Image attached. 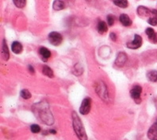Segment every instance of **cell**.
<instances>
[{"label": "cell", "instance_id": "cell-8", "mask_svg": "<svg viewBox=\"0 0 157 140\" xmlns=\"http://www.w3.org/2000/svg\"><path fill=\"white\" fill-rule=\"evenodd\" d=\"M141 92H142V88L141 86H139V85L134 86L131 89V91H130V96H131V97L133 99L134 101H136H136H139V103L141 101Z\"/></svg>", "mask_w": 157, "mask_h": 140}, {"label": "cell", "instance_id": "cell-1", "mask_svg": "<svg viewBox=\"0 0 157 140\" xmlns=\"http://www.w3.org/2000/svg\"><path fill=\"white\" fill-rule=\"evenodd\" d=\"M33 111L40 122H42L43 124L47 125H52L54 123L53 115L49 110V105L46 103L42 102V103L35 104L33 107Z\"/></svg>", "mask_w": 157, "mask_h": 140}, {"label": "cell", "instance_id": "cell-11", "mask_svg": "<svg viewBox=\"0 0 157 140\" xmlns=\"http://www.w3.org/2000/svg\"><path fill=\"white\" fill-rule=\"evenodd\" d=\"M148 138L150 140H157V123L152 125L148 131Z\"/></svg>", "mask_w": 157, "mask_h": 140}, {"label": "cell", "instance_id": "cell-22", "mask_svg": "<svg viewBox=\"0 0 157 140\" xmlns=\"http://www.w3.org/2000/svg\"><path fill=\"white\" fill-rule=\"evenodd\" d=\"M13 2L18 8H24L26 5V0H13Z\"/></svg>", "mask_w": 157, "mask_h": 140}, {"label": "cell", "instance_id": "cell-5", "mask_svg": "<svg viewBox=\"0 0 157 140\" xmlns=\"http://www.w3.org/2000/svg\"><path fill=\"white\" fill-rule=\"evenodd\" d=\"M90 107H91V100L90 98H85L83 101L81 106L79 107V113L81 115H87L90 111Z\"/></svg>", "mask_w": 157, "mask_h": 140}, {"label": "cell", "instance_id": "cell-15", "mask_svg": "<svg viewBox=\"0 0 157 140\" xmlns=\"http://www.w3.org/2000/svg\"><path fill=\"white\" fill-rule=\"evenodd\" d=\"M23 49V47H22V45L19 42H14L11 45V50L14 52V54H19L20 53H21Z\"/></svg>", "mask_w": 157, "mask_h": 140}, {"label": "cell", "instance_id": "cell-12", "mask_svg": "<svg viewBox=\"0 0 157 140\" xmlns=\"http://www.w3.org/2000/svg\"><path fill=\"white\" fill-rule=\"evenodd\" d=\"M39 54H41V59L43 61H47L49 59V57H51V52L49 51V49H48L45 47L40 48Z\"/></svg>", "mask_w": 157, "mask_h": 140}, {"label": "cell", "instance_id": "cell-14", "mask_svg": "<svg viewBox=\"0 0 157 140\" xmlns=\"http://www.w3.org/2000/svg\"><path fill=\"white\" fill-rule=\"evenodd\" d=\"M119 20H120L121 23L124 26H130L132 24V21L130 18L128 16L127 14H121L119 17Z\"/></svg>", "mask_w": 157, "mask_h": 140}, {"label": "cell", "instance_id": "cell-7", "mask_svg": "<svg viewBox=\"0 0 157 140\" xmlns=\"http://www.w3.org/2000/svg\"><path fill=\"white\" fill-rule=\"evenodd\" d=\"M137 14L141 19H145V18H150L152 16V10H149L147 7L144 6H140L137 7Z\"/></svg>", "mask_w": 157, "mask_h": 140}, {"label": "cell", "instance_id": "cell-26", "mask_svg": "<svg viewBox=\"0 0 157 140\" xmlns=\"http://www.w3.org/2000/svg\"><path fill=\"white\" fill-rule=\"evenodd\" d=\"M110 39L112 41H113V42H116V40H117V35L114 33H111L110 34Z\"/></svg>", "mask_w": 157, "mask_h": 140}, {"label": "cell", "instance_id": "cell-2", "mask_svg": "<svg viewBox=\"0 0 157 140\" xmlns=\"http://www.w3.org/2000/svg\"><path fill=\"white\" fill-rule=\"evenodd\" d=\"M72 126H73V128H74L77 137L79 139V140H87V136L86 134V131L83 125V123H82L80 118L78 117L76 112H72Z\"/></svg>", "mask_w": 157, "mask_h": 140}, {"label": "cell", "instance_id": "cell-13", "mask_svg": "<svg viewBox=\"0 0 157 140\" xmlns=\"http://www.w3.org/2000/svg\"><path fill=\"white\" fill-rule=\"evenodd\" d=\"M2 56L3 60L5 61H8L10 58V52L8 46L7 45V42L6 40L2 41Z\"/></svg>", "mask_w": 157, "mask_h": 140}, {"label": "cell", "instance_id": "cell-25", "mask_svg": "<svg viewBox=\"0 0 157 140\" xmlns=\"http://www.w3.org/2000/svg\"><path fill=\"white\" fill-rule=\"evenodd\" d=\"M114 21H115V18L113 15L112 14H109L107 16V22H108V25L110 26H112L114 23Z\"/></svg>", "mask_w": 157, "mask_h": 140}, {"label": "cell", "instance_id": "cell-16", "mask_svg": "<svg viewBox=\"0 0 157 140\" xmlns=\"http://www.w3.org/2000/svg\"><path fill=\"white\" fill-rule=\"evenodd\" d=\"M53 8L56 11L62 10L65 8V3L62 0H55L53 3Z\"/></svg>", "mask_w": 157, "mask_h": 140}, {"label": "cell", "instance_id": "cell-23", "mask_svg": "<svg viewBox=\"0 0 157 140\" xmlns=\"http://www.w3.org/2000/svg\"><path fill=\"white\" fill-rule=\"evenodd\" d=\"M20 95L23 99L25 100H28V99L31 98V93H30V92L28 91L27 89H22L20 92Z\"/></svg>", "mask_w": 157, "mask_h": 140}, {"label": "cell", "instance_id": "cell-21", "mask_svg": "<svg viewBox=\"0 0 157 140\" xmlns=\"http://www.w3.org/2000/svg\"><path fill=\"white\" fill-rule=\"evenodd\" d=\"M42 72H43V74L47 76V77H53L54 76V73H53V71L52 70V69L50 67H49L48 66H43V69H42Z\"/></svg>", "mask_w": 157, "mask_h": 140}, {"label": "cell", "instance_id": "cell-20", "mask_svg": "<svg viewBox=\"0 0 157 140\" xmlns=\"http://www.w3.org/2000/svg\"><path fill=\"white\" fill-rule=\"evenodd\" d=\"M147 78L148 80L152 82H156L157 80V71L156 70H152L147 73Z\"/></svg>", "mask_w": 157, "mask_h": 140}, {"label": "cell", "instance_id": "cell-24", "mask_svg": "<svg viewBox=\"0 0 157 140\" xmlns=\"http://www.w3.org/2000/svg\"><path fill=\"white\" fill-rule=\"evenodd\" d=\"M30 131H31L32 133H39L40 131H41V127H40L39 125H37V124H33V125H31V127H30Z\"/></svg>", "mask_w": 157, "mask_h": 140}, {"label": "cell", "instance_id": "cell-9", "mask_svg": "<svg viewBox=\"0 0 157 140\" xmlns=\"http://www.w3.org/2000/svg\"><path fill=\"white\" fill-rule=\"evenodd\" d=\"M128 57L124 52H120L117 55V58L115 60V65L118 67H122L127 61Z\"/></svg>", "mask_w": 157, "mask_h": 140}, {"label": "cell", "instance_id": "cell-28", "mask_svg": "<svg viewBox=\"0 0 157 140\" xmlns=\"http://www.w3.org/2000/svg\"><path fill=\"white\" fill-rule=\"evenodd\" d=\"M49 132H50L51 134H53V135H55V134L56 133V131L55 130H50V131H49Z\"/></svg>", "mask_w": 157, "mask_h": 140}, {"label": "cell", "instance_id": "cell-17", "mask_svg": "<svg viewBox=\"0 0 157 140\" xmlns=\"http://www.w3.org/2000/svg\"><path fill=\"white\" fill-rule=\"evenodd\" d=\"M148 22L151 26H156L157 25V10H152V16L148 19Z\"/></svg>", "mask_w": 157, "mask_h": 140}, {"label": "cell", "instance_id": "cell-27", "mask_svg": "<svg viewBox=\"0 0 157 140\" xmlns=\"http://www.w3.org/2000/svg\"><path fill=\"white\" fill-rule=\"evenodd\" d=\"M29 71H30V72H31L32 74H33V73H34V72H35L34 69L33 68L32 66H29Z\"/></svg>", "mask_w": 157, "mask_h": 140}, {"label": "cell", "instance_id": "cell-19", "mask_svg": "<svg viewBox=\"0 0 157 140\" xmlns=\"http://www.w3.org/2000/svg\"><path fill=\"white\" fill-rule=\"evenodd\" d=\"M112 1L117 7L120 8H127L129 6L128 0H112Z\"/></svg>", "mask_w": 157, "mask_h": 140}, {"label": "cell", "instance_id": "cell-3", "mask_svg": "<svg viewBox=\"0 0 157 140\" xmlns=\"http://www.w3.org/2000/svg\"><path fill=\"white\" fill-rule=\"evenodd\" d=\"M95 92L99 96V97L102 101H109V93L106 85L104 82L102 80H98L95 83Z\"/></svg>", "mask_w": 157, "mask_h": 140}, {"label": "cell", "instance_id": "cell-6", "mask_svg": "<svg viewBox=\"0 0 157 140\" xmlns=\"http://www.w3.org/2000/svg\"><path fill=\"white\" fill-rule=\"evenodd\" d=\"M141 45H142V37L140 35L135 34L134 35L133 41L131 42H128L126 44V46L129 49H136L140 48L141 46Z\"/></svg>", "mask_w": 157, "mask_h": 140}, {"label": "cell", "instance_id": "cell-18", "mask_svg": "<svg viewBox=\"0 0 157 140\" xmlns=\"http://www.w3.org/2000/svg\"><path fill=\"white\" fill-rule=\"evenodd\" d=\"M97 30L101 34H102L106 33V31H108V27H107V25H106V23L105 22L101 21L98 24Z\"/></svg>", "mask_w": 157, "mask_h": 140}, {"label": "cell", "instance_id": "cell-4", "mask_svg": "<svg viewBox=\"0 0 157 140\" xmlns=\"http://www.w3.org/2000/svg\"><path fill=\"white\" fill-rule=\"evenodd\" d=\"M48 40L52 45H55V46H58L61 44L63 41V37L60 33L54 31V32H51L49 34L48 36Z\"/></svg>", "mask_w": 157, "mask_h": 140}, {"label": "cell", "instance_id": "cell-10", "mask_svg": "<svg viewBox=\"0 0 157 140\" xmlns=\"http://www.w3.org/2000/svg\"><path fill=\"white\" fill-rule=\"evenodd\" d=\"M145 34H147L148 37V40L150 41L152 43H157V33H156L155 31L153 30V28L151 27H148V28L146 29Z\"/></svg>", "mask_w": 157, "mask_h": 140}]
</instances>
